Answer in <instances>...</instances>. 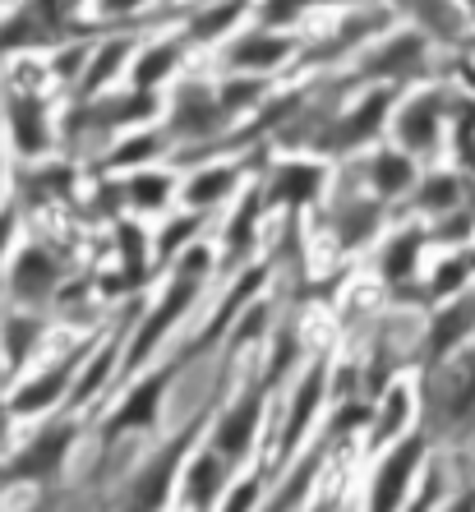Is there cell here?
<instances>
[{"label": "cell", "instance_id": "cell-32", "mask_svg": "<svg viewBox=\"0 0 475 512\" xmlns=\"http://www.w3.org/2000/svg\"><path fill=\"white\" fill-rule=\"evenodd\" d=\"M425 282V300L439 305V300H452L475 286V245H462V250H443L439 259L429 263V273L420 277Z\"/></svg>", "mask_w": 475, "mask_h": 512}, {"label": "cell", "instance_id": "cell-1", "mask_svg": "<svg viewBox=\"0 0 475 512\" xmlns=\"http://www.w3.org/2000/svg\"><path fill=\"white\" fill-rule=\"evenodd\" d=\"M213 273H217V250H208L203 240L171 263L167 282H162V296L134 319V333H130V346H125V360H120V374L143 370V365L157 356V346L185 323V314L194 310V300L203 296V286H208Z\"/></svg>", "mask_w": 475, "mask_h": 512}, {"label": "cell", "instance_id": "cell-21", "mask_svg": "<svg viewBox=\"0 0 475 512\" xmlns=\"http://www.w3.org/2000/svg\"><path fill=\"white\" fill-rule=\"evenodd\" d=\"M475 203V180L462 176L457 167H425L416 180V190L406 199V213L420 217V222H439V217L457 213Z\"/></svg>", "mask_w": 475, "mask_h": 512}, {"label": "cell", "instance_id": "cell-6", "mask_svg": "<svg viewBox=\"0 0 475 512\" xmlns=\"http://www.w3.org/2000/svg\"><path fill=\"white\" fill-rule=\"evenodd\" d=\"M213 411H217V397L213 402H203L199 416L185 420V429H180L176 439H167L148 462L139 466V471H134V480L125 485V494H120V512H162L167 508L180 471H185V462H190L194 448L203 443L208 425H213Z\"/></svg>", "mask_w": 475, "mask_h": 512}, {"label": "cell", "instance_id": "cell-42", "mask_svg": "<svg viewBox=\"0 0 475 512\" xmlns=\"http://www.w3.org/2000/svg\"><path fill=\"white\" fill-rule=\"evenodd\" d=\"M462 5V14H466V24H471V33H475V0H457Z\"/></svg>", "mask_w": 475, "mask_h": 512}, {"label": "cell", "instance_id": "cell-23", "mask_svg": "<svg viewBox=\"0 0 475 512\" xmlns=\"http://www.w3.org/2000/svg\"><path fill=\"white\" fill-rule=\"evenodd\" d=\"M190 56L194 51L180 33L139 42V51H134V60H130V88H139V93H162L167 84L180 79V70H185V60Z\"/></svg>", "mask_w": 475, "mask_h": 512}, {"label": "cell", "instance_id": "cell-22", "mask_svg": "<svg viewBox=\"0 0 475 512\" xmlns=\"http://www.w3.org/2000/svg\"><path fill=\"white\" fill-rule=\"evenodd\" d=\"M420 425V402H416V388L406 379H392L388 388H383L379 397H374V406H369V425H365V439L374 453H383L388 443H397L402 434H411V429Z\"/></svg>", "mask_w": 475, "mask_h": 512}, {"label": "cell", "instance_id": "cell-43", "mask_svg": "<svg viewBox=\"0 0 475 512\" xmlns=\"http://www.w3.org/2000/svg\"><path fill=\"white\" fill-rule=\"evenodd\" d=\"M33 512H42V508H33Z\"/></svg>", "mask_w": 475, "mask_h": 512}, {"label": "cell", "instance_id": "cell-27", "mask_svg": "<svg viewBox=\"0 0 475 512\" xmlns=\"http://www.w3.org/2000/svg\"><path fill=\"white\" fill-rule=\"evenodd\" d=\"M5 120H10V139L24 157H42L51 148V120H47V97L37 88H14L5 97Z\"/></svg>", "mask_w": 475, "mask_h": 512}, {"label": "cell", "instance_id": "cell-18", "mask_svg": "<svg viewBox=\"0 0 475 512\" xmlns=\"http://www.w3.org/2000/svg\"><path fill=\"white\" fill-rule=\"evenodd\" d=\"M471 342H475V286L452 300H439L429 310V323L420 333V365H434V360L452 356V351H462Z\"/></svg>", "mask_w": 475, "mask_h": 512}, {"label": "cell", "instance_id": "cell-8", "mask_svg": "<svg viewBox=\"0 0 475 512\" xmlns=\"http://www.w3.org/2000/svg\"><path fill=\"white\" fill-rule=\"evenodd\" d=\"M429 453H434V439L425 429H411L397 443H388L369 471V489H365V512H402L411 503V494L420 489L429 471Z\"/></svg>", "mask_w": 475, "mask_h": 512}, {"label": "cell", "instance_id": "cell-29", "mask_svg": "<svg viewBox=\"0 0 475 512\" xmlns=\"http://www.w3.org/2000/svg\"><path fill=\"white\" fill-rule=\"evenodd\" d=\"M120 199L130 203L134 213L153 217V213H167L171 203L180 199V176L171 167H139V171H125L120 180Z\"/></svg>", "mask_w": 475, "mask_h": 512}, {"label": "cell", "instance_id": "cell-7", "mask_svg": "<svg viewBox=\"0 0 475 512\" xmlns=\"http://www.w3.org/2000/svg\"><path fill=\"white\" fill-rule=\"evenodd\" d=\"M397 24V14L383 5V0H365V5H356V10H342V19H337L328 33L319 37H300V60H296V74H323V70H337V65H351V60L360 56V51L369 47V42H379L388 28Z\"/></svg>", "mask_w": 475, "mask_h": 512}, {"label": "cell", "instance_id": "cell-28", "mask_svg": "<svg viewBox=\"0 0 475 512\" xmlns=\"http://www.w3.org/2000/svg\"><path fill=\"white\" fill-rule=\"evenodd\" d=\"M79 360H84V351H70V356L56 360L47 374L28 379L24 388L10 397V411H14V416H37V411H47V406L70 402V393H74V370H79Z\"/></svg>", "mask_w": 475, "mask_h": 512}, {"label": "cell", "instance_id": "cell-35", "mask_svg": "<svg viewBox=\"0 0 475 512\" xmlns=\"http://www.w3.org/2000/svg\"><path fill=\"white\" fill-rule=\"evenodd\" d=\"M365 0H259V10H254V24L263 28H277V33H296L305 19L323 10H356Z\"/></svg>", "mask_w": 475, "mask_h": 512}, {"label": "cell", "instance_id": "cell-38", "mask_svg": "<svg viewBox=\"0 0 475 512\" xmlns=\"http://www.w3.org/2000/svg\"><path fill=\"white\" fill-rule=\"evenodd\" d=\"M259 494H263V480L245 476L240 485L226 489V499H222V512H259Z\"/></svg>", "mask_w": 475, "mask_h": 512}, {"label": "cell", "instance_id": "cell-33", "mask_svg": "<svg viewBox=\"0 0 475 512\" xmlns=\"http://www.w3.org/2000/svg\"><path fill=\"white\" fill-rule=\"evenodd\" d=\"M157 157H171V139L162 125H143V130L120 134V143L102 157V171H139L157 167Z\"/></svg>", "mask_w": 475, "mask_h": 512}, {"label": "cell", "instance_id": "cell-17", "mask_svg": "<svg viewBox=\"0 0 475 512\" xmlns=\"http://www.w3.org/2000/svg\"><path fill=\"white\" fill-rule=\"evenodd\" d=\"M388 213H392L388 203L374 199V194L365 190V180L356 176V185H346V190L333 194L328 231H333V240L342 245V250H365V245H374V240H379Z\"/></svg>", "mask_w": 475, "mask_h": 512}, {"label": "cell", "instance_id": "cell-26", "mask_svg": "<svg viewBox=\"0 0 475 512\" xmlns=\"http://www.w3.org/2000/svg\"><path fill=\"white\" fill-rule=\"evenodd\" d=\"M231 471L236 466L226 457H217L208 443H199L194 457L185 462V471H180V499L190 503L194 512H213L226 499V489H231Z\"/></svg>", "mask_w": 475, "mask_h": 512}, {"label": "cell", "instance_id": "cell-25", "mask_svg": "<svg viewBox=\"0 0 475 512\" xmlns=\"http://www.w3.org/2000/svg\"><path fill=\"white\" fill-rule=\"evenodd\" d=\"M74 434H79V429H74L70 420L42 429L24 453H14V462L0 466V485H10V480H51L60 471V462H65V453H70Z\"/></svg>", "mask_w": 475, "mask_h": 512}, {"label": "cell", "instance_id": "cell-2", "mask_svg": "<svg viewBox=\"0 0 475 512\" xmlns=\"http://www.w3.org/2000/svg\"><path fill=\"white\" fill-rule=\"evenodd\" d=\"M443 79L439 74V42L425 37L411 24H392L379 42H369L351 65H346V84L351 88H406Z\"/></svg>", "mask_w": 475, "mask_h": 512}, {"label": "cell", "instance_id": "cell-37", "mask_svg": "<svg viewBox=\"0 0 475 512\" xmlns=\"http://www.w3.org/2000/svg\"><path fill=\"white\" fill-rule=\"evenodd\" d=\"M33 342H37V319H5V351H10V365H24Z\"/></svg>", "mask_w": 475, "mask_h": 512}, {"label": "cell", "instance_id": "cell-13", "mask_svg": "<svg viewBox=\"0 0 475 512\" xmlns=\"http://www.w3.org/2000/svg\"><path fill=\"white\" fill-rule=\"evenodd\" d=\"M328 388H333L328 356H314L309 365H300V379L282 411V429H277V466H286L305 448V439L314 434V425H319V416H323V406H328Z\"/></svg>", "mask_w": 475, "mask_h": 512}, {"label": "cell", "instance_id": "cell-11", "mask_svg": "<svg viewBox=\"0 0 475 512\" xmlns=\"http://www.w3.org/2000/svg\"><path fill=\"white\" fill-rule=\"evenodd\" d=\"M259 190L268 213L282 208V213H305V208H319L323 194H328V180H333V167L323 157H305V153H282L277 162L259 167Z\"/></svg>", "mask_w": 475, "mask_h": 512}, {"label": "cell", "instance_id": "cell-5", "mask_svg": "<svg viewBox=\"0 0 475 512\" xmlns=\"http://www.w3.org/2000/svg\"><path fill=\"white\" fill-rule=\"evenodd\" d=\"M452 79H429V84L406 88L392 107L388 120V143L402 148L406 157H416L420 167L448 148V107H452Z\"/></svg>", "mask_w": 475, "mask_h": 512}, {"label": "cell", "instance_id": "cell-14", "mask_svg": "<svg viewBox=\"0 0 475 512\" xmlns=\"http://www.w3.org/2000/svg\"><path fill=\"white\" fill-rule=\"evenodd\" d=\"M259 176V157H217V162H203L190 167L180 180V203L185 213H217L226 203H236L240 190Z\"/></svg>", "mask_w": 475, "mask_h": 512}, {"label": "cell", "instance_id": "cell-20", "mask_svg": "<svg viewBox=\"0 0 475 512\" xmlns=\"http://www.w3.org/2000/svg\"><path fill=\"white\" fill-rule=\"evenodd\" d=\"M429 227L420 222V217H406L397 231H388L379 245V259H374V268H379L383 286L388 291H402V286H411L420 273H425V259H429Z\"/></svg>", "mask_w": 475, "mask_h": 512}, {"label": "cell", "instance_id": "cell-24", "mask_svg": "<svg viewBox=\"0 0 475 512\" xmlns=\"http://www.w3.org/2000/svg\"><path fill=\"white\" fill-rule=\"evenodd\" d=\"M383 5L397 14V24L420 28L439 47H462L466 37H471V24H466L457 0H383Z\"/></svg>", "mask_w": 475, "mask_h": 512}, {"label": "cell", "instance_id": "cell-15", "mask_svg": "<svg viewBox=\"0 0 475 512\" xmlns=\"http://www.w3.org/2000/svg\"><path fill=\"white\" fill-rule=\"evenodd\" d=\"M263 222H268V203H263V190L259 180H250L240 199L231 203L226 213V227H222V240H217V273H245L259 254V240H263Z\"/></svg>", "mask_w": 475, "mask_h": 512}, {"label": "cell", "instance_id": "cell-3", "mask_svg": "<svg viewBox=\"0 0 475 512\" xmlns=\"http://www.w3.org/2000/svg\"><path fill=\"white\" fill-rule=\"evenodd\" d=\"M420 429L434 443L462 439L475 425V342L452 351V356L420 365Z\"/></svg>", "mask_w": 475, "mask_h": 512}, {"label": "cell", "instance_id": "cell-12", "mask_svg": "<svg viewBox=\"0 0 475 512\" xmlns=\"http://www.w3.org/2000/svg\"><path fill=\"white\" fill-rule=\"evenodd\" d=\"M222 60V74H250V79H277V74L296 70L300 60V37L277 33V28L263 24H245L240 33H231L217 51Z\"/></svg>", "mask_w": 475, "mask_h": 512}, {"label": "cell", "instance_id": "cell-9", "mask_svg": "<svg viewBox=\"0 0 475 512\" xmlns=\"http://www.w3.org/2000/svg\"><path fill=\"white\" fill-rule=\"evenodd\" d=\"M268 379H250L240 388L236 397H217V411H213V425L203 434V443L213 448L217 457H226L231 466H240L245 457L254 453V443H259V429H263V416H268Z\"/></svg>", "mask_w": 475, "mask_h": 512}, {"label": "cell", "instance_id": "cell-34", "mask_svg": "<svg viewBox=\"0 0 475 512\" xmlns=\"http://www.w3.org/2000/svg\"><path fill=\"white\" fill-rule=\"evenodd\" d=\"M328 453H333V443H328V439H314V443H309V457H300V462L286 471V480L277 485L273 503H263L259 512H296L300 503H305V494L314 489V480H319Z\"/></svg>", "mask_w": 475, "mask_h": 512}, {"label": "cell", "instance_id": "cell-40", "mask_svg": "<svg viewBox=\"0 0 475 512\" xmlns=\"http://www.w3.org/2000/svg\"><path fill=\"white\" fill-rule=\"evenodd\" d=\"M439 512H475V485L462 489V494H452V499H443Z\"/></svg>", "mask_w": 475, "mask_h": 512}, {"label": "cell", "instance_id": "cell-4", "mask_svg": "<svg viewBox=\"0 0 475 512\" xmlns=\"http://www.w3.org/2000/svg\"><path fill=\"white\" fill-rule=\"evenodd\" d=\"M356 97H342V107L328 116L314 143H309L305 157H323V162H337V157H365L369 148H379V139L388 134L392 107H397V88H351Z\"/></svg>", "mask_w": 475, "mask_h": 512}, {"label": "cell", "instance_id": "cell-30", "mask_svg": "<svg viewBox=\"0 0 475 512\" xmlns=\"http://www.w3.org/2000/svg\"><path fill=\"white\" fill-rule=\"evenodd\" d=\"M134 51H139V37H107L102 47H93V56H88V70H84V84H79V102H88V97H102L116 88L120 70L130 74V60Z\"/></svg>", "mask_w": 475, "mask_h": 512}, {"label": "cell", "instance_id": "cell-16", "mask_svg": "<svg viewBox=\"0 0 475 512\" xmlns=\"http://www.w3.org/2000/svg\"><path fill=\"white\" fill-rule=\"evenodd\" d=\"M180 365L185 360H167V365H153L148 374H139V379L125 388V397H120V406L107 416V425H102V439H116V434H134V429H153L157 416H162V402H167L171 383H176Z\"/></svg>", "mask_w": 475, "mask_h": 512}, {"label": "cell", "instance_id": "cell-19", "mask_svg": "<svg viewBox=\"0 0 475 512\" xmlns=\"http://www.w3.org/2000/svg\"><path fill=\"white\" fill-rule=\"evenodd\" d=\"M356 176L365 180V190L379 203L402 208L420 180V162L406 157L402 148H392V143H379V148H369L365 157H356Z\"/></svg>", "mask_w": 475, "mask_h": 512}, {"label": "cell", "instance_id": "cell-39", "mask_svg": "<svg viewBox=\"0 0 475 512\" xmlns=\"http://www.w3.org/2000/svg\"><path fill=\"white\" fill-rule=\"evenodd\" d=\"M439 503H443V476L429 466L425 480H420V489L411 494V503H406L402 512H439Z\"/></svg>", "mask_w": 475, "mask_h": 512}, {"label": "cell", "instance_id": "cell-41", "mask_svg": "<svg viewBox=\"0 0 475 512\" xmlns=\"http://www.w3.org/2000/svg\"><path fill=\"white\" fill-rule=\"evenodd\" d=\"M10 236H14V213L5 208V213H0V259H5V250H10Z\"/></svg>", "mask_w": 475, "mask_h": 512}, {"label": "cell", "instance_id": "cell-10", "mask_svg": "<svg viewBox=\"0 0 475 512\" xmlns=\"http://www.w3.org/2000/svg\"><path fill=\"white\" fill-rule=\"evenodd\" d=\"M88 0H19V10L0 24V51L65 47L79 33Z\"/></svg>", "mask_w": 475, "mask_h": 512}, {"label": "cell", "instance_id": "cell-31", "mask_svg": "<svg viewBox=\"0 0 475 512\" xmlns=\"http://www.w3.org/2000/svg\"><path fill=\"white\" fill-rule=\"evenodd\" d=\"M56 286H60V263L56 254L47 250H37V245H28L19 259H14L10 268V291L19 305H42L47 296H56Z\"/></svg>", "mask_w": 475, "mask_h": 512}, {"label": "cell", "instance_id": "cell-36", "mask_svg": "<svg viewBox=\"0 0 475 512\" xmlns=\"http://www.w3.org/2000/svg\"><path fill=\"white\" fill-rule=\"evenodd\" d=\"M203 236V213H176L162 222V231H157L153 240V268L157 263H176L185 250H194Z\"/></svg>", "mask_w": 475, "mask_h": 512}]
</instances>
